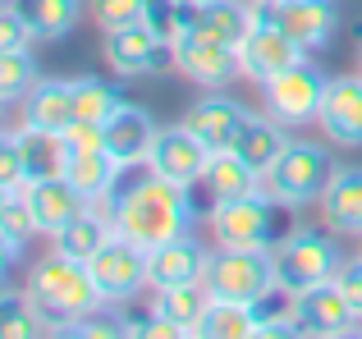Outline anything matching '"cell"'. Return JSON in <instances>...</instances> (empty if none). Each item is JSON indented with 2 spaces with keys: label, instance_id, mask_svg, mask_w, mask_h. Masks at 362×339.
<instances>
[{
  "label": "cell",
  "instance_id": "cell-5",
  "mask_svg": "<svg viewBox=\"0 0 362 339\" xmlns=\"http://www.w3.org/2000/svg\"><path fill=\"white\" fill-rule=\"evenodd\" d=\"M271 257H275V275H280V289L289 294H303V289H317V285H330L344 266L339 248L326 239V234H280L271 243Z\"/></svg>",
  "mask_w": 362,
  "mask_h": 339
},
{
  "label": "cell",
  "instance_id": "cell-36",
  "mask_svg": "<svg viewBox=\"0 0 362 339\" xmlns=\"http://www.w3.org/2000/svg\"><path fill=\"white\" fill-rule=\"evenodd\" d=\"M55 138H60L64 152H110V129L97 124V119H74V124Z\"/></svg>",
  "mask_w": 362,
  "mask_h": 339
},
{
  "label": "cell",
  "instance_id": "cell-6",
  "mask_svg": "<svg viewBox=\"0 0 362 339\" xmlns=\"http://www.w3.org/2000/svg\"><path fill=\"white\" fill-rule=\"evenodd\" d=\"M280 206L271 193H247L239 202L211 206V234L221 248H271L280 239Z\"/></svg>",
  "mask_w": 362,
  "mask_h": 339
},
{
  "label": "cell",
  "instance_id": "cell-39",
  "mask_svg": "<svg viewBox=\"0 0 362 339\" xmlns=\"http://www.w3.org/2000/svg\"><path fill=\"white\" fill-rule=\"evenodd\" d=\"M358 73H362V42H358Z\"/></svg>",
  "mask_w": 362,
  "mask_h": 339
},
{
  "label": "cell",
  "instance_id": "cell-37",
  "mask_svg": "<svg viewBox=\"0 0 362 339\" xmlns=\"http://www.w3.org/2000/svg\"><path fill=\"white\" fill-rule=\"evenodd\" d=\"M33 28H28V18L18 14L14 5L0 9V51H23V46H33Z\"/></svg>",
  "mask_w": 362,
  "mask_h": 339
},
{
  "label": "cell",
  "instance_id": "cell-8",
  "mask_svg": "<svg viewBox=\"0 0 362 339\" xmlns=\"http://www.w3.org/2000/svg\"><path fill=\"white\" fill-rule=\"evenodd\" d=\"M303 60H308V51H303V46L293 42V37L284 32V28L275 23L266 9H257V18H252V28H247V37L239 42L243 78L262 88V83H271L275 73L293 69V64H303Z\"/></svg>",
  "mask_w": 362,
  "mask_h": 339
},
{
  "label": "cell",
  "instance_id": "cell-2",
  "mask_svg": "<svg viewBox=\"0 0 362 339\" xmlns=\"http://www.w3.org/2000/svg\"><path fill=\"white\" fill-rule=\"evenodd\" d=\"M23 298L51 321V331H78L83 316H92L106 303L97 280H92V270H88V261L64 257V252H55V248L28 270Z\"/></svg>",
  "mask_w": 362,
  "mask_h": 339
},
{
  "label": "cell",
  "instance_id": "cell-17",
  "mask_svg": "<svg viewBox=\"0 0 362 339\" xmlns=\"http://www.w3.org/2000/svg\"><path fill=\"white\" fill-rule=\"evenodd\" d=\"M106 60L119 78H142L170 60V42H160V32H151L147 23H133L119 32H106Z\"/></svg>",
  "mask_w": 362,
  "mask_h": 339
},
{
  "label": "cell",
  "instance_id": "cell-4",
  "mask_svg": "<svg viewBox=\"0 0 362 339\" xmlns=\"http://www.w3.org/2000/svg\"><path fill=\"white\" fill-rule=\"evenodd\" d=\"M335 179V165H330V152L317 143H289L275 165L262 174V193H271L280 206H308V202H321V193L330 188Z\"/></svg>",
  "mask_w": 362,
  "mask_h": 339
},
{
  "label": "cell",
  "instance_id": "cell-31",
  "mask_svg": "<svg viewBox=\"0 0 362 339\" xmlns=\"http://www.w3.org/2000/svg\"><path fill=\"white\" fill-rule=\"evenodd\" d=\"M74 106H78V119L110 124L124 110V97H119V88H110L101 78H74Z\"/></svg>",
  "mask_w": 362,
  "mask_h": 339
},
{
  "label": "cell",
  "instance_id": "cell-11",
  "mask_svg": "<svg viewBox=\"0 0 362 339\" xmlns=\"http://www.w3.org/2000/svg\"><path fill=\"white\" fill-rule=\"evenodd\" d=\"M206 161H211V147H206L188 124L156 129L151 152H147V165L156 170V174L175 179V184H184V188H197V184H202Z\"/></svg>",
  "mask_w": 362,
  "mask_h": 339
},
{
  "label": "cell",
  "instance_id": "cell-15",
  "mask_svg": "<svg viewBox=\"0 0 362 339\" xmlns=\"http://www.w3.org/2000/svg\"><path fill=\"white\" fill-rule=\"evenodd\" d=\"M257 18V5L247 0H184V28L179 32H197L211 42L239 46Z\"/></svg>",
  "mask_w": 362,
  "mask_h": 339
},
{
  "label": "cell",
  "instance_id": "cell-26",
  "mask_svg": "<svg viewBox=\"0 0 362 339\" xmlns=\"http://www.w3.org/2000/svg\"><path fill=\"white\" fill-rule=\"evenodd\" d=\"M110 239H115V220H110V211L88 206V211H83L74 225H64V230L55 234V252H64V257H78V261H92Z\"/></svg>",
  "mask_w": 362,
  "mask_h": 339
},
{
  "label": "cell",
  "instance_id": "cell-1",
  "mask_svg": "<svg viewBox=\"0 0 362 339\" xmlns=\"http://www.w3.org/2000/svg\"><path fill=\"white\" fill-rule=\"evenodd\" d=\"M129 170L133 165H124L115 193H110V220H115L119 239L151 252L179 234H193V188L156 174L147 161H138V174H129Z\"/></svg>",
  "mask_w": 362,
  "mask_h": 339
},
{
  "label": "cell",
  "instance_id": "cell-23",
  "mask_svg": "<svg viewBox=\"0 0 362 339\" xmlns=\"http://www.w3.org/2000/svg\"><path fill=\"white\" fill-rule=\"evenodd\" d=\"M243 115H247V110L239 106V101H230V97H202V101H197V106L184 115V124L193 129V133L202 138L211 152H221V147L234 143Z\"/></svg>",
  "mask_w": 362,
  "mask_h": 339
},
{
  "label": "cell",
  "instance_id": "cell-3",
  "mask_svg": "<svg viewBox=\"0 0 362 339\" xmlns=\"http://www.w3.org/2000/svg\"><path fill=\"white\" fill-rule=\"evenodd\" d=\"M202 285L211 298H230V303L257 307L280 289V275H275L271 248H216Z\"/></svg>",
  "mask_w": 362,
  "mask_h": 339
},
{
  "label": "cell",
  "instance_id": "cell-19",
  "mask_svg": "<svg viewBox=\"0 0 362 339\" xmlns=\"http://www.w3.org/2000/svg\"><path fill=\"white\" fill-rule=\"evenodd\" d=\"M206 266H211V252L193 234H179V239L151 248V289L197 285V280H206Z\"/></svg>",
  "mask_w": 362,
  "mask_h": 339
},
{
  "label": "cell",
  "instance_id": "cell-13",
  "mask_svg": "<svg viewBox=\"0 0 362 339\" xmlns=\"http://www.w3.org/2000/svg\"><path fill=\"white\" fill-rule=\"evenodd\" d=\"M358 312L349 307V298L339 294V285H317L293 294V331L298 335H317V339H339L349 331H358Z\"/></svg>",
  "mask_w": 362,
  "mask_h": 339
},
{
  "label": "cell",
  "instance_id": "cell-32",
  "mask_svg": "<svg viewBox=\"0 0 362 339\" xmlns=\"http://www.w3.org/2000/svg\"><path fill=\"white\" fill-rule=\"evenodd\" d=\"M37 83V60L33 51H0V106H18L28 88Z\"/></svg>",
  "mask_w": 362,
  "mask_h": 339
},
{
  "label": "cell",
  "instance_id": "cell-9",
  "mask_svg": "<svg viewBox=\"0 0 362 339\" xmlns=\"http://www.w3.org/2000/svg\"><path fill=\"white\" fill-rule=\"evenodd\" d=\"M88 270H92V280H97L106 303H129L142 289H151V252L119 239V234L88 261Z\"/></svg>",
  "mask_w": 362,
  "mask_h": 339
},
{
  "label": "cell",
  "instance_id": "cell-34",
  "mask_svg": "<svg viewBox=\"0 0 362 339\" xmlns=\"http://www.w3.org/2000/svg\"><path fill=\"white\" fill-rule=\"evenodd\" d=\"M23 188H28L23 143H18V129H5V138H0V193H23Z\"/></svg>",
  "mask_w": 362,
  "mask_h": 339
},
{
  "label": "cell",
  "instance_id": "cell-16",
  "mask_svg": "<svg viewBox=\"0 0 362 339\" xmlns=\"http://www.w3.org/2000/svg\"><path fill=\"white\" fill-rule=\"evenodd\" d=\"M78 119L74 106V78H37L28 97L18 101V124L37 133H64Z\"/></svg>",
  "mask_w": 362,
  "mask_h": 339
},
{
  "label": "cell",
  "instance_id": "cell-25",
  "mask_svg": "<svg viewBox=\"0 0 362 339\" xmlns=\"http://www.w3.org/2000/svg\"><path fill=\"white\" fill-rule=\"evenodd\" d=\"M106 129H110V156H115L119 165L147 161L151 138H156V124H151V115L142 106H129V101H124V110L110 119Z\"/></svg>",
  "mask_w": 362,
  "mask_h": 339
},
{
  "label": "cell",
  "instance_id": "cell-35",
  "mask_svg": "<svg viewBox=\"0 0 362 339\" xmlns=\"http://www.w3.org/2000/svg\"><path fill=\"white\" fill-rule=\"evenodd\" d=\"M92 14H97L101 32H119L147 18V0H92Z\"/></svg>",
  "mask_w": 362,
  "mask_h": 339
},
{
  "label": "cell",
  "instance_id": "cell-38",
  "mask_svg": "<svg viewBox=\"0 0 362 339\" xmlns=\"http://www.w3.org/2000/svg\"><path fill=\"white\" fill-rule=\"evenodd\" d=\"M335 285H339V294L349 298V307H354V312H358V321H362V257H349L344 266H339Z\"/></svg>",
  "mask_w": 362,
  "mask_h": 339
},
{
  "label": "cell",
  "instance_id": "cell-20",
  "mask_svg": "<svg viewBox=\"0 0 362 339\" xmlns=\"http://www.w3.org/2000/svg\"><path fill=\"white\" fill-rule=\"evenodd\" d=\"M197 188L211 197V206H225V202H239L247 193H262V174H257L243 156H234L230 147H221V152H211L206 174H202Z\"/></svg>",
  "mask_w": 362,
  "mask_h": 339
},
{
  "label": "cell",
  "instance_id": "cell-7",
  "mask_svg": "<svg viewBox=\"0 0 362 339\" xmlns=\"http://www.w3.org/2000/svg\"><path fill=\"white\" fill-rule=\"evenodd\" d=\"M326 83L308 60L293 64V69L275 73L271 83H262V101H266V115H275L284 129H303V124H317L321 115V101H326Z\"/></svg>",
  "mask_w": 362,
  "mask_h": 339
},
{
  "label": "cell",
  "instance_id": "cell-30",
  "mask_svg": "<svg viewBox=\"0 0 362 339\" xmlns=\"http://www.w3.org/2000/svg\"><path fill=\"white\" fill-rule=\"evenodd\" d=\"M37 220L28 211L23 193H0V243H5V266H14L23 257V248L37 239Z\"/></svg>",
  "mask_w": 362,
  "mask_h": 339
},
{
  "label": "cell",
  "instance_id": "cell-24",
  "mask_svg": "<svg viewBox=\"0 0 362 339\" xmlns=\"http://www.w3.org/2000/svg\"><path fill=\"white\" fill-rule=\"evenodd\" d=\"M321 215L335 234H362V170H335L321 193Z\"/></svg>",
  "mask_w": 362,
  "mask_h": 339
},
{
  "label": "cell",
  "instance_id": "cell-18",
  "mask_svg": "<svg viewBox=\"0 0 362 339\" xmlns=\"http://www.w3.org/2000/svg\"><path fill=\"white\" fill-rule=\"evenodd\" d=\"M317 124H321V133H330V143L362 147V73L326 83V101H321Z\"/></svg>",
  "mask_w": 362,
  "mask_h": 339
},
{
  "label": "cell",
  "instance_id": "cell-10",
  "mask_svg": "<svg viewBox=\"0 0 362 339\" xmlns=\"http://www.w3.org/2000/svg\"><path fill=\"white\" fill-rule=\"evenodd\" d=\"M170 64H175L188 83H197V88H206V92L230 88L243 73L239 46L211 42V37H197V32H179L175 42H170Z\"/></svg>",
  "mask_w": 362,
  "mask_h": 339
},
{
  "label": "cell",
  "instance_id": "cell-29",
  "mask_svg": "<svg viewBox=\"0 0 362 339\" xmlns=\"http://www.w3.org/2000/svg\"><path fill=\"white\" fill-rule=\"evenodd\" d=\"M206 303H211V294H206V285L197 280V285H170V289H151V312L165 316V321H175L179 331L197 335V321H202Z\"/></svg>",
  "mask_w": 362,
  "mask_h": 339
},
{
  "label": "cell",
  "instance_id": "cell-22",
  "mask_svg": "<svg viewBox=\"0 0 362 339\" xmlns=\"http://www.w3.org/2000/svg\"><path fill=\"white\" fill-rule=\"evenodd\" d=\"M60 174L69 179V184L78 188V193L88 197L92 206H97V202H106V197L115 193V184H119L124 165H119L110 152H64Z\"/></svg>",
  "mask_w": 362,
  "mask_h": 339
},
{
  "label": "cell",
  "instance_id": "cell-12",
  "mask_svg": "<svg viewBox=\"0 0 362 339\" xmlns=\"http://www.w3.org/2000/svg\"><path fill=\"white\" fill-rule=\"evenodd\" d=\"M303 46V51H326L339 32V5L335 0H271V5H257Z\"/></svg>",
  "mask_w": 362,
  "mask_h": 339
},
{
  "label": "cell",
  "instance_id": "cell-14",
  "mask_svg": "<svg viewBox=\"0 0 362 339\" xmlns=\"http://www.w3.org/2000/svg\"><path fill=\"white\" fill-rule=\"evenodd\" d=\"M23 202H28V211H33L37 230L51 234V239L64 230V225H74V220H78V215L92 206L64 174H42V179H33V184L23 188Z\"/></svg>",
  "mask_w": 362,
  "mask_h": 339
},
{
  "label": "cell",
  "instance_id": "cell-28",
  "mask_svg": "<svg viewBox=\"0 0 362 339\" xmlns=\"http://www.w3.org/2000/svg\"><path fill=\"white\" fill-rule=\"evenodd\" d=\"M197 335L202 339H252L262 335V312L247 303H230V298H211L197 321Z\"/></svg>",
  "mask_w": 362,
  "mask_h": 339
},
{
  "label": "cell",
  "instance_id": "cell-21",
  "mask_svg": "<svg viewBox=\"0 0 362 339\" xmlns=\"http://www.w3.org/2000/svg\"><path fill=\"white\" fill-rule=\"evenodd\" d=\"M284 147H289V138H284L280 119H275V115H252V110H247L243 124H239V133H234V143H230V152L243 156L257 174H266Z\"/></svg>",
  "mask_w": 362,
  "mask_h": 339
},
{
  "label": "cell",
  "instance_id": "cell-40",
  "mask_svg": "<svg viewBox=\"0 0 362 339\" xmlns=\"http://www.w3.org/2000/svg\"><path fill=\"white\" fill-rule=\"evenodd\" d=\"M247 5H271V0H247Z\"/></svg>",
  "mask_w": 362,
  "mask_h": 339
},
{
  "label": "cell",
  "instance_id": "cell-27",
  "mask_svg": "<svg viewBox=\"0 0 362 339\" xmlns=\"http://www.w3.org/2000/svg\"><path fill=\"white\" fill-rule=\"evenodd\" d=\"M9 5L28 18L37 42H60L83 18V0H9Z\"/></svg>",
  "mask_w": 362,
  "mask_h": 339
},
{
  "label": "cell",
  "instance_id": "cell-33",
  "mask_svg": "<svg viewBox=\"0 0 362 339\" xmlns=\"http://www.w3.org/2000/svg\"><path fill=\"white\" fill-rule=\"evenodd\" d=\"M46 331H51V321H46L33 303L18 307L14 294L5 298V316H0V335H5V339H37V335H46Z\"/></svg>",
  "mask_w": 362,
  "mask_h": 339
}]
</instances>
